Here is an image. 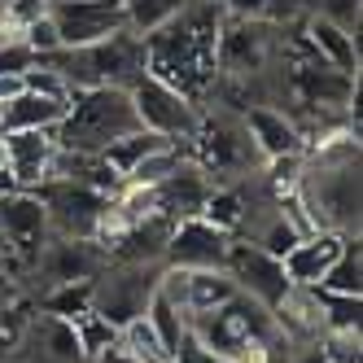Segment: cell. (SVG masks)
Returning a JSON list of instances; mask_svg holds the SVG:
<instances>
[{
    "instance_id": "obj_1",
    "label": "cell",
    "mask_w": 363,
    "mask_h": 363,
    "mask_svg": "<svg viewBox=\"0 0 363 363\" xmlns=\"http://www.w3.org/2000/svg\"><path fill=\"white\" fill-rule=\"evenodd\" d=\"M223 18L228 13L215 0H184V9L171 22H162L158 31L145 35L149 74L179 88L193 106H201L206 96H215V79H219L215 44H219Z\"/></svg>"
},
{
    "instance_id": "obj_2",
    "label": "cell",
    "mask_w": 363,
    "mask_h": 363,
    "mask_svg": "<svg viewBox=\"0 0 363 363\" xmlns=\"http://www.w3.org/2000/svg\"><path fill=\"white\" fill-rule=\"evenodd\" d=\"M40 62L62 70L74 92L79 88H132L140 74H149L145 35H136L132 27H123L96 44H84V48H53Z\"/></svg>"
},
{
    "instance_id": "obj_3",
    "label": "cell",
    "mask_w": 363,
    "mask_h": 363,
    "mask_svg": "<svg viewBox=\"0 0 363 363\" xmlns=\"http://www.w3.org/2000/svg\"><path fill=\"white\" fill-rule=\"evenodd\" d=\"M132 132H140V118L127 88H79L53 136L66 153H106Z\"/></svg>"
},
{
    "instance_id": "obj_4",
    "label": "cell",
    "mask_w": 363,
    "mask_h": 363,
    "mask_svg": "<svg viewBox=\"0 0 363 363\" xmlns=\"http://www.w3.org/2000/svg\"><path fill=\"white\" fill-rule=\"evenodd\" d=\"M35 197L44 201L48 228H53L62 241H96L106 206H110L106 193L84 189V184H74V179H44L35 189Z\"/></svg>"
},
{
    "instance_id": "obj_5",
    "label": "cell",
    "mask_w": 363,
    "mask_h": 363,
    "mask_svg": "<svg viewBox=\"0 0 363 363\" xmlns=\"http://www.w3.org/2000/svg\"><path fill=\"white\" fill-rule=\"evenodd\" d=\"M158 276H162V263H118V267H110L106 276L92 280V311L106 315L114 328L140 320L153 289H158Z\"/></svg>"
},
{
    "instance_id": "obj_6",
    "label": "cell",
    "mask_w": 363,
    "mask_h": 363,
    "mask_svg": "<svg viewBox=\"0 0 363 363\" xmlns=\"http://www.w3.org/2000/svg\"><path fill=\"white\" fill-rule=\"evenodd\" d=\"M127 92H132V106H136V118H140L145 132H158L167 140H189L197 132L201 110L179 88L153 79V74H140Z\"/></svg>"
},
{
    "instance_id": "obj_7",
    "label": "cell",
    "mask_w": 363,
    "mask_h": 363,
    "mask_svg": "<svg viewBox=\"0 0 363 363\" xmlns=\"http://www.w3.org/2000/svg\"><path fill=\"white\" fill-rule=\"evenodd\" d=\"M223 272H228L232 284H237V294L254 298L258 306H267V311H276V306L284 302V294L294 289L289 276H284V267H280V258L267 254V250H258V245L245 241V237H232Z\"/></svg>"
},
{
    "instance_id": "obj_8",
    "label": "cell",
    "mask_w": 363,
    "mask_h": 363,
    "mask_svg": "<svg viewBox=\"0 0 363 363\" xmlns=\"http://www.w3.org/2000/svg\"><path fill=\"white\" fill-rule=\"evenodd\" d=\"M44 9L57 27L62 48H84L127 27L123 0H48Z\"/></svg>"
},
{
    "instance_id": "obj_9",
    "label": "cell",
    "mask_w": 363,
    "mask_h": 363,
    "mask_svg": "<svg viewBox=\"0 0 363 363\" xmlns=\"http://www.w3.org/2000/svg\"><path fill=\"white\" fill-rule=\"evenodd\" d=\"M228 245H232L228 232H219L215 223H206L201 215L197 219H179L171 228V237H167L162 267H179V272H223Z\"/></svg>"
},
{
    "instance_id": "obj_10",
    "label": "cell",
    "mask_w": 363,
    "mask_h": 363,
    "mask_svg": "<svg viewBox=\"0 0 363 363\" xmlns=\"http://www.w3.org/2000/svg\"><path fill=\"white\" fill-rule=\"evenodd\" d=\"M57 162L53 132H0V171L13 179V189L35 193Z\"/></svg>"
},
{
    "instance_id": "obj_11",
    "label": "cell",
    "mask_w": 363,
    "mask_h": 363,
    "mask_svg": "<svg viewBox=\"0 0 363 363\" xmlns=\"http://www.w3.org/2000/svg\"><path fill=\"white\" fill-rule=\"evenodd\" d=\"M0 232L9 237V245L35 263L44 254V237H48V215H44V201L27 189H9L0 193Z\"/></svg>"
},
{
    "instance_id": "obj_12",
    "label": "cell",
    "mask_w": 363,
    "mask_h": 363,
    "mask_svg": "<svg viewBox=\"0 0 363 363\" xmlns=\"http://www.w3.org/2000/svg\"><path fill=\"white\" fill-rule=\"evenodd\" d=\"M149 189H153V211L167 215L171 223H179V219H197L201 215V206H206V197H211L215 184L193 158H184L162 184H149Z\"/></svg>"
},
{
    "instance_id": "obj_13",
    "label": "cell",
    "mask_w": 363,
    "mask_h": 363,
    "mask_svg": "<svg viewBox=\"0 0 363 363\" xmlns=\"http://www.w3.org/2000/svg\"><path fill=\"white\" fill-rule=\"evenodd\" d=\"M241 123H245V136L254 145V153L263 162L272 158H289V153H302L306 140L298 132V118L284 114V110H272V106H250L241 110Z\"/></svg>"
},
{
    "instance_id": "obj_14",
    "label": "cell",
    "mask_w": 363,
    "mask_h": 363,
    "mask_svg": "<svg viewBox=\"0 0 363 363\" xmlns=\"http://www.w3.org/2000/svg\"><path fill=\"white\" fill-rule=\"evenodd\" d=\"M346 241L350 237H342V232H324V228L298 237V245L280 258V267H284V276H289V284H306V289H315L320 276L333 267V258L342 254Z\"/></svg>"
},
{
    "instance_id": "obj_15",
    "label": "cell",
    "mask_w": 363,
    "mask_h": 363,
    "mask_svg": "<svg viewBox=\"0 0 363 363\" xmlns=\"http://www.w3.org/2000/svg\"><path fill=\"white\" fill-rule=\"evenodd\" d=\"M70 101H53L40 92H13L0 106V132H57V123L66 118Z\"/></svg>"
},
{
    "instance_id": "obj_16",
    "label": "cell",
    "mask_w": 363,
    "mask_h": 363,
    "mask_svg": "<svg viewBox=\"0 0 363 363\" xmlns=\"http://www.w3.org/2000/svg\"><path fill=\"white\" fill-rule=\"evenodd\" d=\"M298 27H302L306 44L320 53V62H328L342 74H359V35L354 31H342V27H333V22H324L315 13H306Z\"/></svg>"
},
{
    "instance_id": "obj_17",
    "label": "cell",
    "mask_w": 363,
    "mask_h": 363,
    "mask_svg": "<svg viewBox=\"0 0 363 363\" xmlns=\"http://www.w3.org/2000/svg\"><path fill=\"white\" fill-rule=\"evenodd\" d=\"M237 298V284L228 280V272H184V306H189V320L206 315L223 302Z\"/></svg>"
},
{
    "instance_id": "obj_18",
    "label": "cell",
    "mask_w": 363,
    "mask_h": 363,
    "mask_svg": "<svg viewBox=\"0 0 363 363\" xmlns=\"http://www.w3.org/2000/svg\"><path fill=\"white\" fill-rule=\"evenodd\" d=\"M315 289H324V294H350V298H363V245H359V237H350V241L342 245V254L333 258V267L320 276Z\"/></svg>"
},
{
    "instance_id": "obj_19",
    "label": "cell",
    "mask_w": 363,
    "mask_h": 363,
    "mask_svg": "<svg viewBox=\"0 0 363 363\" xmlns=\"http://www.w3.org/2000/svg\"><path fill=\"white\" fill-rule=\"evenodd\" d=\"M35 342H44V359L48 363H88L79 350V333H74V320L62 315H44L35 324Z\"/></svg>"
},
{
    "instance_id": "obj_20",
    "label": "cell",
    "mask_w": 363,
    "mask_h": 363,
    "mask_svg": "<svg viewBox=\"0 0 363 363\" xmlns=\"http://www.w3.org/2000/svg\"><path fill=\"white\" fill-rule=\"evenodd\" d=\"M245 215H250V206L241 197V189H211V197H206L201 206V219L206 223H215L219 232H228V237H241V228H245Z\"/></svg>"
},
{
    "instance_id": "obj_21",
    "label": "cell",
    "mask_w": 363,
    "mask_h": 363,
    "mask_svg": "<svg viewBox=\"0 0 363 363\" xmlns=\"http://www.w3.org/2000/svg\"><path fill=\"white\" fill-rule=\"evenodd\" d=\"M145 320H149L153 333H158V342H162L167 354L175 350V342H179V337H184V328H189V315H184L175 302H167L158 289H153V298H149V306H145Z\"/></svg>"
},
{
    "instance_id": "obj_22",
    "label": "cell",
    "mask_w": 363,
    "mask_h": 363,
    "mask_svg": "<svg viewBox=\"0 0 363 363\" xmlns=\"http://www.w3.org/2000/svg\"><path fill=\"white\" fill-rule=\"evenodd\" d=\"M74 333H79V350L84 359H101V354H110L114 342H118V328L106 320V315H96V311H84V315H74Z\"/></svg>"
},
{
    "instance_id": "obj_23",
    "label": "cell",
    "mask_w": 363,
    "mask_h": 363,
    "mask_svg": "<svg viewBox=\"0 0 363 363\" xmlns=\"http://www.w3.org/2000/svg\"><path fill=\"white\" fill-rule=\"evenodd\" d=\"M179 9H184V0H123L127 27H132L136 35H149V31H158L162 22H171Z\"/></svg>"
},
{
    "instance_id": "obj_24",
    "label": "cell",
    "mask_w": 363,
    "mask_h": 363,
    "mask_svg": "<svg viewBox=\"0 0 363 363\" xmlns=\"http://www.w3.org/2000/svg\"><path fill=\"white\" fill-rule=\"evenodd\" d=\"M44 311H48V315H62V320H74V315H84V311H92V280H66V284H57V289L48 294Z\"/></svg>"
},
{
    "instance_id": "obj_25",
    "label": "cell",
    "mask_w": 363,
    "mask_h": 363,
    "mask_svg": "<svg viewBox=\"0 0 363 363\" xmlns=\"http://www.w3.org/2000/svg\"><path fill=\"white\" fill-rule=\"evenodd\" d=\"M315 298H320L324 333H328V328H359L363 298H350V294H324V289H315Z\"/></svg>"
},
{
    "instance_id": "obj_26",
    "label": "cell",
    "mask_w": 363,
    "mask_h": 363,
    "mask_svg": "<svg viewBox=\"0 0 363 363\" xmlns=\"http://www.w3.org/2000/svg\"><path fill=\"white\" fill-rule=\"evenodd\" d=\"M320 346H324L328 363H363L359 328H328V333H320Z\"/></svg>"
},
{
    "instance_id": "obj_27",
    "label": "cell",
    "mask_w": 363,
    "mask_h": 363,
    "mask_svg": "<svg viewBox=\"0 0 363 363\" xmlns=\"http://www.w3.org/2000/svg\"><path fill=\"white\" fill-rule=\"evenodd\" d=\"M311 13L333 22V27H342V31H354L359 35V18H363V5L359 0H311Z\"/></svg>"
},
{
    "instance_id": "obj_28",
    "label": "cell",
    "mask_w": 363,
    "mask_h": 363,
    "mask_svg": "<svg viewBox=\"0 0 363 363\" xmlns=\"http://www.w3.org/2000/svg\"><path fill=\"white\" fill-rule=\"evenodd\" d=\"M311 13V0H267L263 5V22L267 27H298V22Z\"/></svg>"
},
{
    "instance_id": "obj_29",
    "label": "cell",
    "mask_w": 363,
    "mask_h": 363,
    "mask_svg": "<svg viewBox=\"0 0 363 363\" xmlns=\"http://www.w3.org/2000/svg\"><path fill=\"white\" fill-rule=\"evenodd\" d=\"M215 5H219L228 18H245V22H258V18H263V5H267V0H215Z\"/></svg>"
}]
</instances>
